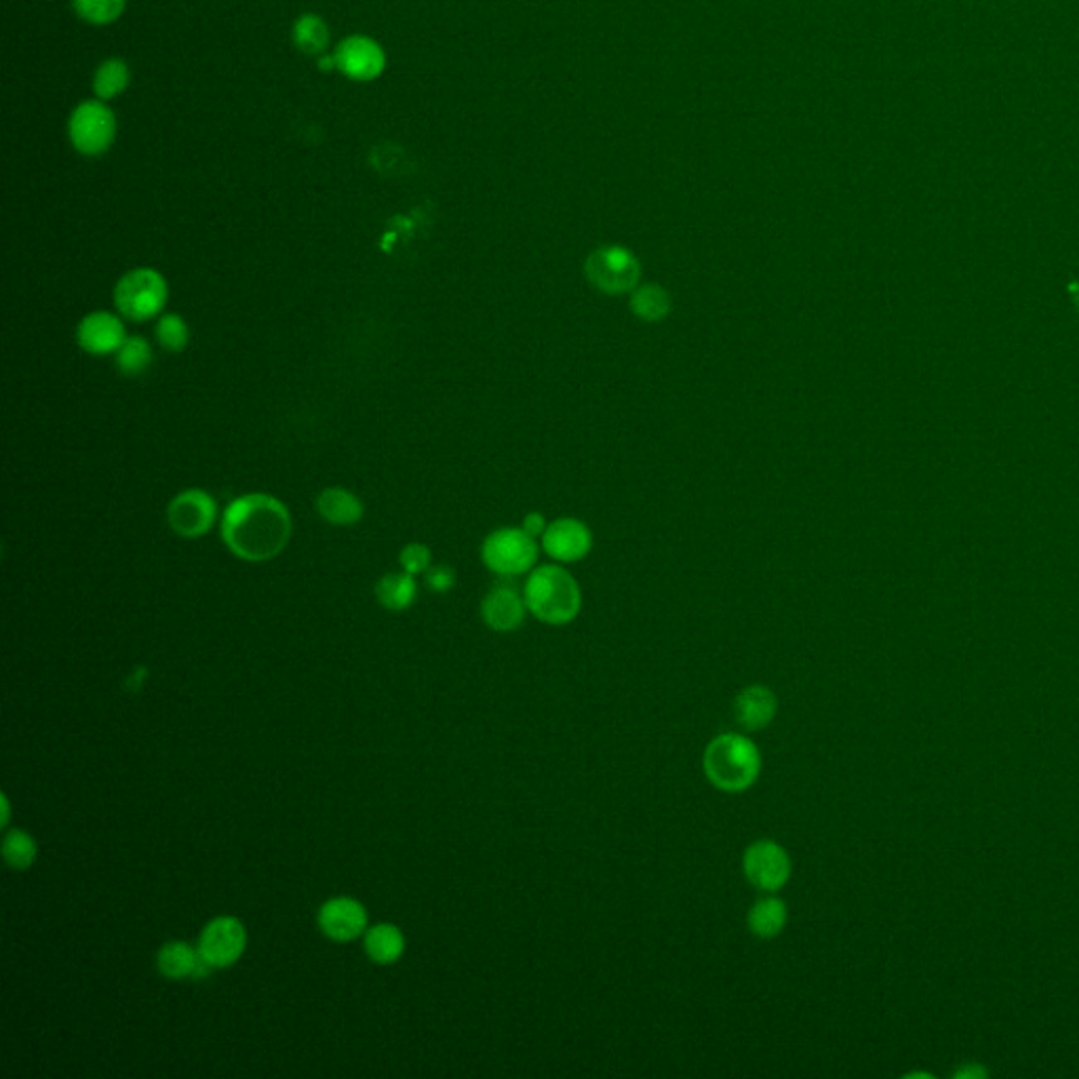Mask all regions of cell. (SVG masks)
<instances>
[{
  "label": "cell",
  "instance_id": "ba28073f",
  "mask_svg": "<svg viewBox=\"0 0 1079 1079\" xmlns=\"http://www.w3.org/2000/svg\"><path fill=\"white\" fill-rule=\"evenodd\" d=\"M248 946V930L241 920L232 915L216 918L202 928L199 939V953L202 960L213 967L234 966Z\"/></svg>",
  "mask_w": 1079,
  "mask_h": 1079
},
{
  "label": "cell",
  "instance_id": "ffe728a7",
  "mask_svg": "<svg viewBox=\"0 0 1079 1079\" xmlns=\"http://www.w3.org/2000/svg\"><path fill=\"white\" fill-rule=\"evenodd\" d=\"M787 920L785 900H781L778 897H764L748 909L746 925L757 939L769 941V939H776L785 930Z\"/></svg>",
  "mask_w": 1079,
  "mask_h": 1079
},
{
  "label": "cell",
  "instance_id": "6da1fadb",
  "mask_svg": "<svg viewBox=\"0 0 1079 1079\" xmlns=\"http://www.w3.org/2000/svg\"><path fill=\"white\" fill-rule=\"evenodd\" d=\"M220 532L237 557L251 563L270 562L290 544L292 515L274 495H241L226 506Z\"/></svg>",
  "mask_w": 1079,
  "mask_h": 1079
},
{
  "label": "cell",
  "instance_id": "7a4b0ae2",
  "mask_svg": "<svg viewBox=\"0 0 1079 1079\" xmlns=\"http://www.w3.org/2000/svg\"><path fill=\"white\" fill-rule=\"evenodd\" d=\"M527 611L544 625L563 627L578 618L583 590L562 563L534 567L523 586Z\"/></svg>",
  "mask_w": 1079,
  "mask_h": 1079
},
{
  "label": "cell",
  "instance_id": "30bf717a",
  "mask_svg": "<svg viewBox=\"0 0 1079 1079\" xmlns=\"http://www.w3.org/2000/svg\"><path fill=\"white\" fill-rule=\"evenodd\" d=\"M218 521V504L202 490H186L167 506V523L181 538L205 536Z\"/></svg>",
  "mask_w": 1079,
  "mask_h": 1079
},
{
  "label": "cell",
  "instance_id": "3957f363",
  "mask_svg": "<svg viewBox=\"0 0 1079 1079\" xmlns=\"http://www.w3.org/2000/svg\"><path fill=\"white\" fill-rule=\"evenodd\" d=\"M702 767L709 783L723 793H744L760 781L762 753L738 732H725L706 744Z\"/></svg>",
  "mask_w": 1079,
  "mask_h": 1079
},
{
  "label": "cell",
  "instance_id": "5b68a950",
  "mask_svg": "<svg viewBox=\"0 0 1079 1079\" xmlns=\"http://www.w3.org/2000/svg\"><path fill=\"white\" fill-rule=\"evenodd\" d=\"M481 557L502 578H515L534 569L538 562V544L523 527H502L492 532L483 546Z\"/></svg>",
  "mask_w": 1079,
  "mask_h": 1079
},
{
  "label": "cell",
  "instance_id": "9a60e30c",
  "mask_svg": "<svg viewBox=\"0 0 1079 1079\" xmlns=\"http://www.w3.org/2000/svg\"><path fill=\"white\" fill-rule=\"evenodd\" d=\"M336 62L346 76L355 81H371L383 74L384 53L371 39L350 36L337 46Z\"/></svg>",
  "mask_w": 1079,
  "mask_h": 1079
},
{
  "label": "cell",
  "instance_id": "4316f807",
  "mask_svg": "<svg viewBox=\"0 0 1079 1079\" xmlns=\"http://www.w3.org/2000/svg\"><path fill=\"white\" fill-rule=\"evenodd\" d=\"M188 325L180 315L167 313L157 323V342L169 353H181L188 346Z\"/></svg>",
  "mask_w": 1079,
  "mask_h": 1079
},
{
  "label": "cell",
  "instance_id": "d6986e66",
  "mask_svg": "<svg viewBox=\"0 0 1079 1079\" xmlns=\"http://www.w3.org/2000/svg\"><path fill=\"white\" fill-rule=\"evenodd\" d=\"M316 513L334 525H355L363 517V504L344 488H327L316 495Z\"/></svg>",
  "mask_w": 1079,
  "mask_h": 1079
},
{
  "label": "cell",
  "instance_id": "f546056e",
  "mask_svg": "<svg viewBox=\"0 0 1079 1079\" xmlns=\"http://www.w3.org/2000/svg\"><path fill=\"white\" fill-rule=\"evenodd\" d=\"M427 585L434 593H448L455 585V574L448 565H434L427 572Z\"/></svg>",
  "mask_w": 1079,
  "mask_h": 1079
},
{
  "label": "cell",
  "instance_id": "8fae6325",
  "mask_svg": "<svg viewBox=\"0 0 1079 1079\" xmlns=\"http://www.w3.org/2000/svg\"><path fill=\"white\" fill-rule=\"evenodd\" d=\"M542 551L555 563L583 562L593 548V534L578 518L562 517L548 523L540 538Z\"/></svg>",
  "mask_w": 1079,
  "mask_h": 1079
},
{
  "label": "cell",
  "instance_id": "484cf974",
  "mask_svg": "<svg viewBox=\"0 0 1079 1079\" xmlns=\"http://www.w3.org/2000/svg\"><path fill=\"white\" fill-rule=\"evenodd\" d=\"M93 85L102 99H111L129 85V67L123 60H108L97 70Z\"/></svg>",
  "mask_w": 1079,
  "mask_h": 1079
},
{
  "label": "cell",
  "instance_id": "7402d4cb",
  "mask_svg": "<svg viewBox=\"0 0 1079 1079\" xmlns=\"http://www.w3.org/2000/svg\"><path fill=\"white\" fill-rule=\"evenodd\" d=\"M630 311L641 321L656 323L671 313V297L658 285L635 287L630 292Z\"/></svg>",
  "mask_w": 1079,
  "mask_h": 1079
},
{
  "label": "cell",
  "instance_id": "44dd1931",
  "mask_svg": "<svg viewBox=\"0 0 1079 1079\" xmlns=\"http://www.w3.org/2000/svg\"><path fill=\"white\" fill-rule=\"evenodd\" d=\"M418 585L411 574L395 572L386 574L376 585V597L383 607L390 611H404L416 601Z\"/></svg>",
  "mask_w": 1079,
  "mask_h": 1079
},
{
  "label": "cell",
  "instance_id": "ac0fdd59",
  "mask_svg": "<svg viewBox=\"0 0 1079 1079\" xmlns=\"http://www.w3.org/2000/svg\"><path fill=\"white\" fill-rule=\"evenodd\" d=\"M201 953L199 946H190L184 941H171L160 946L157 955L158 972L165 978L171 981H184V978H195L199 964H201Z\"/></svg>",
  "mask_w": 1079,
  "mask_h": 1079
},
{
  "label": "cell",
  "instance_id": "4fadbf2b",
  "mask_svg": "<svg viewBox=\"0 0 1079 1079\" xmlns=\"http://www.w3.org/2000/svg\"><path fill=\"white\" fill-rule=\"evenodd\" d=\"M78 346L90 355H111L118 353L125 344V325L113 313H91L76 327Z\"/></svg>",
  "mask_w": 1079,
  "mask_h": 1079
},
{
  "label": "cell",
  "instance_id": "cb8c5ba5",
  "mask_svg": "<svg viewBox=\"0 0 1079 1079\" xmlns=\"http://www.w3.org/2000/svg\"><path fill=\"white\" fill-rule=\"evenodd\" d=\"M2 858L11 869H30L36 860V841L30 832L13 829L2 839Z\"/></svg>",
  "mask_w": 1079,
  "mask_h": 1079
},
{
  "label": "cell",
  "instance_id": "603a6c76",
  "mask_svg": "<svg viewBox=\"0 0 1079 1079\" xmlns=\"http://www.w3.org/2000/svg\"><path fill=\"white\" fill-rule=\"evenodd\" d=\"M153 359H155V355H153L148 339L132 336L127 337L125 344L118 348L116 367L121 369V374L135 378V376H142L153 365Z\"/></svg>",
  "mask_w": 1079,
  "mask_h": 1079
},
{
  "label": "cell",
  "instance_id": "83f0119b",
  "mask_svg": "<svg viewBox=\"0 0 1079 1079\" xmlns=\"http://www.w3.org/2000/svg\"><path fill=\"white\" fill-rule=\"evenodd\" d=\"M76 13L91 23H111L123 13L125 0H72Z\"/></svg>",
  "mask_w": 1079,
  "mask_h": 1079
},
{
  "label": "cell",
  "instance_id": "5bb4252c",
  "mask_svg": "<svg viewBox=\"0 0 1079 1079\" xmlns=\"http://www.w3.org/2000/svg\"><path fill=\"white\" fill-rule=\"evenodd\" d=\"M525 614L527 606L523 595L509 585L494 586L481 604V616L495 632L517 630L525 622Z\"/></svg>",
  "mask_w": 1079,
  "mask_h": 1079
},
{
  "label": "cell",
  "instance_id": "277c9868",
  "mask_svg": "<svg viewBox=\"0 0 1079 1079\" xmlns=\"http://www.w3.org/2000/svg\"><path fill=\"white\" fill-rule=\"evenodd\" d=\"M167 295V281L158 270H129L114 287V306L125 318L142 323L163 313Z\"/></svg>",
  "mask_w": 1079,
  "mask_h": 1079
},
{
  "label": "cell",
  "instance_id": "e0dca14e",
  "mask_svg": "<svg viewBox=\"0 0 1079 1079\" xmlns=\"http://www.w3.org/2000/svg\"><path fill=\"white\" fill-rule=\"evenodd\" d=\"M365 953L378 966H390L405 953L404 932L395 923H376L365 932Z\"/></svg>",
  "mask_w": 1079,
  "mask_h": 1079
},
{
  "label": "cell",
  "instance_id": "2e32d148",
  "mask_svg": "<svg viewBox=\"0 0 1079 1079\" xmlns=\"http://www.w3.org/2000/svg\"><path fill=\"white\" fill-rule=\"evenodd\" d=\"M778 713V698L765 685H748L734 700V715L746 732L767 727Z\"/></svg>",
  "mask_w": 1079,
  "mask_h": 1079
},
{
  "label": "cell",
  "instance_id": "7c38bea8",
  "mask_svg": "<svg viewBox=\"0 0 1079 1079\" xmlns=\"http://www.w3.org/2000/svg\"><path fill=\"white\" fill-rule=\"evenodd\" d=\"M316 922L327 939L350 943L367 932V911L359 900L337 897L318 909Z\"/></svg>",
  "mask_w": 1079,
  "mask_h": 1079
},
{
  "label": "cell",
  "instance_id": "9c48e42d",
  "mask_svg": "<svg viewBox=\"0 0 1079 1079\" xmlns=\"http://www.w3.org/2000/svg\"><path fill=\"white\" fill-rule=\"evenodd\" d=\"M116 135V121L111 108L102 102L81 104L70 118V139L74 148L87 157L102 155L111 148Z\"/></svg>",
  "mask_w": 1079,
  "mask_h": 1079
},
{
  "label": "cell",
  "instance_id": "4dcf8cb0",
  "mask_svg": "<svg viewBox=\"0 0 1079 1079\" xmlns=\"http://www.w3.org/2000/svg\"><path fill=\"white\" fill-rule=\"evenodd\" d=\"M523 532H527L532 538H542V534L546 532L548 527V521L542 515V513H530L525 521H523Z\"/></svg>",
  "mask_w": 1079,
  "mask_h": 1079
},
{
  "label": "cell",
  "instance_id": "8992f818",
  "mask_svg": "<svg viewBox=\"0 0 1079 1079\" xmlns=\"http://www.w3.org/2000/svg\"><path fill=\"white\" fill-rule=\"evenodd\" d=\"M586 279L607 295L630 293L641 276V264L635 253L620 245L595 249L585 264Z\"/></svg>",
  "mask_w": 1079,
  "mask_h": 1079
},
{
  "label": "cell",
  "instance_id": "d4e9b609",
  "mask_svg": "<svg viewBox=\"0 0 1079 1079\" xmlns=\"http://www.w3.org/2000/svg\"><path fill=\"white\" fill-rule=\"evenodd\" d=\"M293 41L302 51H306L311 55L323 53L329 43L327 25L316 15H304L297 20L295 28H293Z\"/></svg>",
  "mask_w": 1079,
  "mask_h": 1079
},
{
  "label": "cell",
  "instance_id": "f1b7e54d",
  "mask_svg": "<svg viewBox=\"0 0 1079 1079\" xmlns=\"http://www.w3.org/2000/svg\"><path fill=\"white\" fill-rule=\"evenodd\" d=\"M399 562L404 565V572L411 574V576H418V574H427L428 569H430L432 555H430L427 544L411 542V544L404 546V551L399 555Z\"/></svg>",
  "mask_w": 1079,
  "mask_h": 1079
},
{
  "label": "cell",
  "instance_id": "52a82bcc",
  "mask_svg": "<svg viewBox=\"0 0 1079 1079\" xmlns=\"http://www.w3.org/2000/svg\"><path fill=\"white\" fill-rule=\"evenodd\" d=\"M790 856L774 839L753 841L742 855V873L746 881L765 894L783 890L790 879Z\"/></svg>",
  "mask_w": 1079,
  "mask_h": 1079
}]
</instances>
